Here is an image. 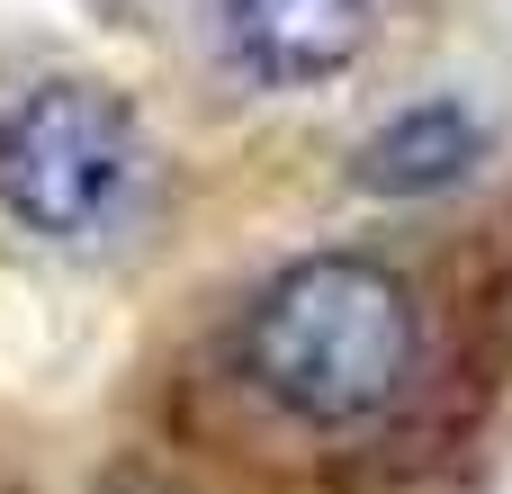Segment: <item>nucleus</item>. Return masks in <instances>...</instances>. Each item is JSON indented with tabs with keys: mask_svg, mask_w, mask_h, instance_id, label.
<instances>
[{
	"mask_svg": "<svg viewBox=\"0 0 512 494\" xmlns=\"http://www.w3.org/2000/svg\"><path fill=\"white\" fill-rule=\"evenodd\" d=\"M423 369V306L387 261L306 252L243 315V378L315 432L387 414Z\"/></svg>",
	"mask_w": 512,
	"mask_h": 494,
	"instance_id": "f257e3e1",
	"label": "nucleus"
},
{
	"mask_svg": "<svg viewBox=\"0 0 512 494\" xmlns=\"http://www.w3.org/2000/svg\"><path fill=\"white\" fill-rule=\"evenodd\" d=\"M144 171L135 108L90 72H54L0 108V216L36 243H108L144 198Z\"/></svg>",
	"mask_w": 512,
	"mask_h": 494,
	"instance_id": "f03ea898",
	"label": "nucleus"
},
{
	"mask_svg": "<svg viewBox=\"0 0 512 494\" xmlns=\"http://www.w3.org/2000/svg\"><path fill=\"white\" fill-rule=\"evenodd\" d=\"M486 162V117L441 90V99H405L396 117H378L360 144H351V180L369 198H441L459 189L468 171Z\"/></svg>",
	"mask_w": 512,
	"mask_h": 494,
	"instance_id": "7ed1b4c3",
	"label": "nucleus"
},
{
	"mask_svg": "<svg viewBox=\"0 0 512 494\" xmlns=\"http://www.w3.org/2000/svg\"><path fill=\"white\" fill-rule=\"evenodd\" d=\"M216 9H225V45L279 90L351 72L378 27V0H216Z\"/></svg>",
	"mask_w": 512,
	"mask_h": 494,
	"instance_id": "20e7f679",
	"label": "nucleus"
}]
</instances>
